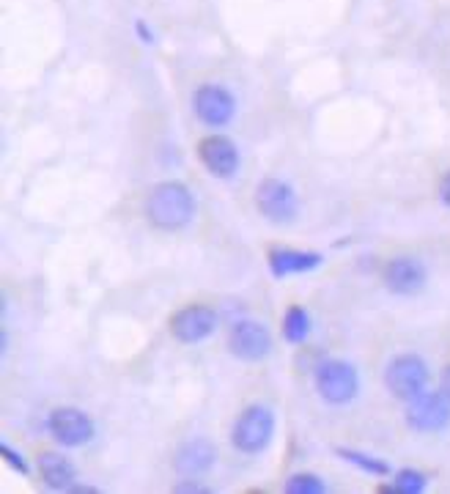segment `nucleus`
<instances>
[{
	"instance_id": "1a4fd4ad",
	"label": "nucleus",
	"mask_w": 450,
	"mask_h": 494,
	"mask_svg": "<svg viewBox=\"0 0 450 494\" xmlns=\"http://www.w3.org/2000/svg\"><path fill=\"white\" fill-rule=\"evenodd\" d=\"M193 108H195V116L206 124V127H225L234 113H236V100L228 89L223 86H215V83H204L195 97H193Z\"/></svg>"
},
{
	"instance_id": "ddd939ff",
	"label": "nucleus",
	"mask_w": 450,
	"mask_h": 494,
	"mask_svg": "<svg viewBox=\"0 0 450 494\" xmlns=\"http://www.w3.org/2000/svg\"><path fill=\"white\" fill-rule=\"evenodd\" d=\"M217 458V450L209 439H190L187 445L179 447L176 453V472L184 475V478H201L204 472L212 469Z\"/></svg>"
},
{
	"instance_id": "0eeeda50",
	"label": "nucleus",
	"mask_w": 450,
	"mask_h": 494,
	"mask_svg": "<svg viewBox=\"0 0 450 494\" xmlns=\"http://www.w3.org/2000/svg\"><path fill=\"white\" fill-rule=\"evenodd\" d=\"M228 349L234 357L247 360V363H258L264 357H269L272 352V335L261 321L245 319L236 321L228 332Z\"/></svg>"
},
{
	"instance_id": "f03ea898",
	"label": "nucleus",
	"mask_w": 450,
	"mask_h": 494,
	"mask_svg": "<svg viewBox=\"0 0 450 494\" xmlns=\"http://www.w3.org/2000/svg\"><path fill=\"white\" fill-rule=\"evenodd\" d=\"M272 436H275V412L269 406H261V404L247 406L236 417L234 431H231L234 447L247 453V456H256V453L267 450Z\"/></svg>"
},
{
	"instance_id": "5701e85b",
	"label": "nucleus",
	"mask_w": 450,
	"mask_h": 494,
	"mask_svg": "<svg viewBox=\"0 0 450 494\" xmlns=\"http://www.w3.org/2000/svg\"><path fill=\"white\" fill-rule=\"evenodd\" d=\"M176 491H198V494H209L212 489H206V486H201V483H193V480H190V483H179V486H176Z\"/></svg>"
},
{
	"instance_id": "a211bd4d",
	"label": "nucleus",
	"mask_w": 450,
	"mask_h": 494,
	"mask_svg": "<svg viewBox=\"0 0 450 494\" xmlns=\"http://www.w3.org/2000/svg\"><path fill=\"white\" fill-rule=\"evenodd\" d=\"M425 489V475L417 469H398L392 478V486H384L382 491H398V494H420Z\"/></svg>"
},
{
	"instance_id": "2eb2a0df",
	"label": "nucleus",
	"mask_w": 450,
	"mask_h": 494,
	"mask_svg": "<svg viewBox=\"0 0 450 494\" xmlns=\"http://www.w3.org/2000/svg\"><path fill=\"white\" fill-rule=\"evenodd\" d=\"M39 475H42L45 486L53 491H69L78 480L75 464L69 458H64L61 453H53V450L39 456Z\"/></svg>"
},
{
	"instance_id": "f8f14e48",
	"label": "nucleus",
	"mask_w": 450,
	"mask_h": 494,
	"mask_svg": "<svg viewBox=\"0 0 450 494\" xmlns=\"http://www.w3.org/2000/svg\"><path fill=\"white\" fill-rule=\"evenodd\" d=\"M198 160L217 179H231L239 168V152L234 141L225 135H206L198 143Z\"/></svg>"
},
{
	"instance_id": "4468645a",
	"label": "nucleus",
	"mask_w": 450,
	"mask_h": 494,
	"mask_svg": "<svg viewBox=\"0 0 450 494\" xmlns=\"http://www.w3.org/2000/svg\"><path fill=\"white\" fill-rule=\"evenodd\" d=\"M267 261H269V269L275 278H288V275H299V272H310V269L321 267V253L275 247V250H269Z\"/></svg>"
},
{
	"instance_id": "412c9836",
	"label": "nucleus",
	"mask_w": 450,
	"mask_h": 494,
	"mask_svg": "<svg viewBox=\"0 0 450 494\" xmlns=\"http://www.w3.org/2000/svg\"><path fill=\"white\" fill-rule=\"evenodd\" d=\"M439 201L450 209V171L442 176V182H439Z\"/></svg>"
},
{
	"instance_id": "b1692460",
	"label": "nucleus",
	"mask_w": 450,
	"mask_h": 494,
	"mask_svg": "<svg viewBox=\"0 0 450 494\" xmlns=\"http://www.w3.org/2000/svg\"><path fill=\"white\" fill-rule=\"evenodd\" d=\"M442 393H445V395L450 398V365H447V368L442 371Z\"/></svg>"
},
{
	"instance_id": "dca6fc26",
	"label": "nucleus",
	"mask_w": 450,
	"mask_h": 494,
	"mask_svg": "<svg viewBox=\"0 0 450 494\" xmlns=\"http://www.w3.org/2000/svg\"><path fill=\"white\" fill-rule=\"evenodd\" d=\"M310 332V316L305 308L299 305H291L283 316V338L288 343H302Z\"/></svg>"
},
{
	"instance_id": "f257e3e1",
	"label": "nucleus",
	"mask_w": 450,
	"mask_h": 494,
	"mask_svg": "<svg viewBox=\"0 0 450 494\" xmlns=\"http://www.w3.org/2000/svg\"><path fill=\"white\" fill-rule=\"evenodd\" d=\"M146 217L162 231H179L195 217V198L182 182H160L146 198Z\"/></svg>"
},
{
	"instance_id": "20e7f679",
	"label": "nucleus",
	"mask_w": 450,
	"mask_h": 494,
	"mask_svg": "<svg viewBox=\"0 0 450 494\" xmlns=\"http://www.w3.org/2000/svg\"><path fill=\"white\" fill-rule=\"evenodd\" d=\"M316 387H319V393H321V398L327 404L343 406V404L357 398L360 376H357L354 365H349L343 360H324L316 368Z\"/></svg>"
},
{
	"instance_id": "f3484780",
	"label": "nucleus",
	"mask_w": 450,
	"mask_h": 494,
	"mask_svg": "<svg viewBox=\"0 0 450 494\" xmlns=\"http://www.w3.org/2000/svg\"><path fill=\"white\" fill-rule=\"evenodd\" d=\"M338 456H343L349 464L360 467L368 475H379V478L390 475V467L382 458H376V456H368V453H360V450H351V447H338Z\"/></svg>"
},
{
	"instance_id": "aec40b11",
	"label": "nucleus",
	"mask_w": 450,
	"mask_h": 494,
	"mask_svg": "<svg viewBox=\"0 0 450 494\" xmlns=\"http://www.w3.org/2000/svg\"><path fill=\"white\" fill-rule=\"evenodd\" d=\"M0 453H4V458H6V464H9V467H15L17 472L28 475V461H26V456H23L20 450H15L9 442H4V445H0Z\"/></svg>"
},
{
	"instance_id": "4be33fe9",
	"label": "nucleus",
	"mask_w": 450,
	"mask_h": 494,
	"mask_svg": "<svg viewBox=\"0 0 450 494\" xmlns=\"http://www.w3.org/2000/svg\"><path fill=\"white\" fill-rule=\"evenodd\" d=\"M135 31H138V37L143 39V45H154V34L149 31V26H146L143 20H138V23H135Z\"/></svg>"
},
{
	"instance_id": "6e6552de",
	"label": "nucleus",
	"mask_w": 450,
	"mask_h": 494,
	"mask_svg": "<svg viewBox=\"0 0 450 494\" xmlns=\"http://www.w3.org/2000/svg\"><path fill=\"white\" fill-rule=\"evenodd\" d=\"M47 428L67 447H80V445L91 442L94 431H97L94 420L83 409H78V406H58V409H53L50 417H47Z\"/></svg>"
},
{
	"instance_id": "6ab92c4d",
	"label": "nucleus",
	"mask_w": 450,
	"mask_h": 494,
	"mask_svg": "<svg viewBox=\"0 0 450 494\" xmlns=\"http://www.w3.org/2000/svg\"><path fill=\"white\" fill-rule=\"evenodd\" d=\"M327 486L321 483L319 475H310V472H297L286 480V491L288 494H321Z\"/></svg>"
},
{
	"instance_id": "39448f33",
	"label": "nucleus",
	"mask_w": 450,
	"mask_h": 494,
	"mask_svg": "<svg viewBox=\"0 0 450 494\" xmlns=\"http://www.w3.org/2000/svg\"><path fill=\"white\" fill-rule=\"evenodd\" d=\"M256 209L269 223H291L299 215V201L291 184L280 179H264L256 190Z\"/></svg>"
},
{
	"instance_id": "9b49d317",
	"label": "nucleus",
	"mask_w": 450,
	"mask_h": 494,
	"mask_svg": "<svg viewBox=\"0 0 450 494\" xmlns=\"http://www.w3.org/2000/svg\"><path fill=\"white\" fill-rule=\"evenodd\" d=\"M384 286L392 291V294H401V297H412L417 291H423L425 280H428V272L423 267V261L412 258V256H398V258H390L384 264Z\"/></svg>"
},
{
	"instance_id": "7ed1b4c3",
	"label": "nucleus",
	"mask_w": 450,
	"mask_h": 494,
	"mask_svg": "<svg viewBox=\"0 0 450 494\" xmlns=\"http://www.w3.org/2000/svg\"><path fill=\"white\" fill-rule=\"evenodd\" d=\"M384 384L401 401L417 398L420 393H425V384H428L425 360L417 354H398L395 360H390V365L384 371Z\"/></svg>"
},
{
	"instance_id": "423d86ee",
	"label": "nucleus",
	"mask_w": 450,
	"mask_h": 494,
	"mask_svg": "<svg viewBox=\"0 0 450 494\" xmlns=\"http://www.w3.org/2000/svg\"><path fill=\"white\" fill-rule=\"evenodd\" d=\"M406 423L414 431H442L450 423V398L439 390V393H420L417 398L406 401Z\"/></svg>"
},
{
	"instance_id": "9d476101",
	"label": "nucleus",
	"mask_w": 450,
	"mask_h": 494,
	"mask_svg": "<svg viewBox=\"0 0 450 494\" xmlns=\"http://www.w3.org/2000/svg\"><path fill=\"white\" fill-rule=\"evenodd\" d=\"M217 327V313L209 305H187L171 316V335L179 343H201L206 341Z\"/></svg>"
}]
</instances>
